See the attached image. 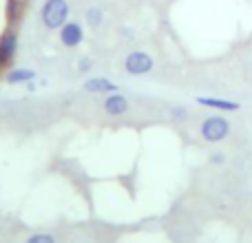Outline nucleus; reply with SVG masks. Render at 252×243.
<instances>
[{
  "mask_svg": "<svg viewBox=\"0 0 252 243\" xmlns=\"http://www.w3.org/2000/svg\"><path fill=\"white\" fill-rule=\"evenodd\" d=\"M230 133H232V124L223 115H210V118L201 122V128H199L201 139L208 144L223 142V139L230 137Z\"/></svg>",
  "mask_w": 252,
  "mask_h": 243,
  "instance_id": "nucleus-1",
  "label": "nucleus"
},
{
  "mask_svg": "<svg viewBox=\"0 0 252 243\" xmlns=\"http://www.w3.org/2000/svg\"><path fill=\"white\" fill-rule=\"evenodd\" d=\"M69 16V4L66 0H47L42 7V22L47 29H58L66 22Z\"/></svg>",
  "mask_w": 252,
  "mask_h": 243,
  "instance_id": "nucleus-2",
  "label": "nucleus"
},
{
  "mask_svg": "<svg viewBox=\"0 0 252 243\" xmlns=\"http://www.w3.org/2000/svg\"><path fill=\"white\" fill-rule=\"evenodd\" d=\"M153 66H155L153 58L144 51L128 53L124 60V69H126V73H130V75H144V73H148V71H153Z\"/></svg>",
  "mask_w": 252,
  "mask_h": 243,
  "instance_id": "nucleus-3",
  "label": "nucleus"
},
{
  "mask_svg": "<svg viewBox=\"0 0 252 243\" xmlns=\"http://www.w3.org/2000/svg\"><path fill=\"white\" fill-rule=\"evenodd\" d=\"M84 40V31L78 22H64L60 27V42L64 47H78Z\"/></svg>",
  "mask_w": 252,
  "mask_h": 243,
  "instance_id": "nucleus-4",
  "label": "nucleus"
},
{
  "mask_svg": "<svg viewBox=\"0 0 252 243\" xmlns=\"http://www.w3.org/2000/svg\"><path fill=\"white\" fill-rule=\"evenodd\" d=\"M195 102L199 106H206V109H215L221 111V113H235V111L241 109L239 102L226 100V97H195Z\"/></svg>",
  "mask_w": 252,
  "mask_h": 243,
  "instance_id": "nucleus-5",
  "label": "nucleus"
},
{
  "mask_svg": "<svg viewBox=\"0 0 252 243\" xmlns=\"http://www.w3.org/2000/svg\"><path fill=\"white\" fill-rule=\"evenodd\" d=\"M18 51V35L13 31H7V33L0 38V66L9 64L13 60Z\"/></svg>",
  "mask_w": 252,
  "mask_h": 243,
  "instance_id": "nucleus-6",
  "label": "nucleus"
},
{
  "mask_svg": "<svg viewBox=\"0 0 252 243\" xmlns=\"http://www.w3.org/2000/svg\"><path fill=\"white\" fill-rule=\"evenodd\" d=\"M128 111V100L122 95V93H111L104 100V113L111 115V118H118V115H124Z\"/></svg>",
  "mask_w": 252,
  "mask_h": 243,
  "instance_id": "nucleus-7",
  "label": "nucleus"
},
{
  "mask_svg": "<svg viewBox=\"0 0 252 243\" xmlns=\"http://www.w3.org/2000/svg\"><path fill=\"white\" fill-rule=\"evenodd\" d=\"M84 89H87L89 93H115L118 91V87H115L113 82H109L106 78H91L84 82Z\"/></svg>",
  "mask_w": 252,
  "mask_h": 243,
  "instance_id": "nucleus-8",
  "label": "nucleus"
},
{
  "mask_svg": "<svg viewBox=\"0 0 252 243\" xmlns=\"http://www.w3.org/2000/svg\"><path fill=\"white\" fill-rule=\"evenodd\" d=\"M35 78V73L31 69H13L11 73L7 75V82L11 84H22V82H31Z\"/></svg>",
  "mask_w": 252,
  "mask_h": 243,
  "instance_id": "nucleus-9",
  "label": "nucleus"
},
{
  "mask_svg": "<svg viewBox=\"0 0 252 243\" xmlns=\"http://www.w3.org/2000/svg\"><path fill=\"white\" fill-rule=\"evenodd\" d=\"M84 18H87V25L89 27H100L102 20H104V13H102L100 7H91V9H87Z\"/></svg>",
  "mask_w": 252,
  "mask_h": 243,
  "instance_id": "nucleus-10",
  "label": "nucleus"
},
{
  "mask_svg": "<svg viewBox=\"0 0 252 243\" xmlns=\"http://www.w3.org/2000/svg\"><path fill=\"white\" fill-rule=\"evenodd\" d=\"M25 243H56V237L47 235V232H38V235H31Z\"/></svg>",
  "mask_w": 252,
  "mask_h": 243,
  "instance_id": "nucleus-11",
  "label": "nucleus"
},
{
  "mask_svg": "<svg viewBox=\"0 0 252 243\" xmlns=\"http://www.w3.org/2000/svg\"><path fill=\"white\" fill-rule=\"evenodd\" d=\"M173 118L177 122H186L188 118H190V113H188V109H184V106H175V109H173Z\"/></svg>",
  "mask_w": 252,
  "mask_h": 243,
  "instance_id": "nucleus-12",
  "label": "nucleus"
},
{
  "mask_svg": "<svg viewBox=\"0 0 252 243\" xmlns=\"http://www.w3.org/2000/svg\"><path fill=\"white\" fill-rule=\"evenodd\" d=\"M89 69H91V62H89L87 58H84V60L80 62V71H89Z\"/></svg>",
  "mask_w": 252,
  "mask_h": 243,
  "instance_id": "nucleus-13",
  "label": "nucleus"
}]
</instances>
